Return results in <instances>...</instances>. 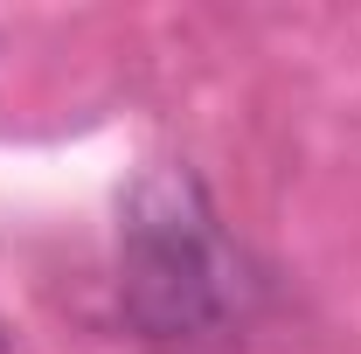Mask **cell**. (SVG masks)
<instances>
[{"mask_svg":"<svg viewBox=\"0 0 361 354\" xmlns=\"http://www.w3.org/2000/svg\"><path fill=\"white\" fill-rule=\"evenodd\" d=\"M126 292L133 312L160 334L216 319L223 299V257L202 209V188L188 174H153L133 195V250H126Z\"/></svg>","mask_w":361,"mask_h":354,"instance_id":"1","label":"cell"},{"mask_svg":"<svg viewBox=\"0 0 361 354\" xmlns=\"http://www.w3.org/2000/svg\"><path fill=\"white\" fill-rule=\"evenodd\" d=\"M0 354H7V334H0Z\"/></svg>","mask_w":361,"mask_h":354,"instance_id":"2","label":"cell"}]
</instances>
